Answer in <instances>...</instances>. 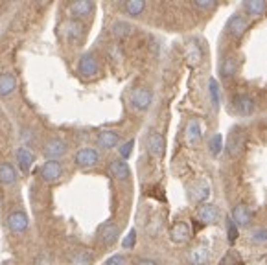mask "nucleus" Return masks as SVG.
<instances>
[{
  "instance_id": "1",
  "label": "nucleus",
  "mask_w": 267,
  "mask_h": 265,
  "mask_svg": "<svg viewBox=\"0 0 267 265\" xmlns=\"http://www.w3.org/2000/svg\"><path fill=\"white\" fill-rule=\"evenodd\" d=\"M151 92L146 89V87H137L135 91L131 92V96H129V102L131 105L135 107V109L138 110H146L148 107L151 105Z\"/></svg>"
},
{
  "instance_id": "2",
  "label": "nucleus",
  "mask_w": 267,
  "mask_h": 265,
  "mask_svg": "<svg viewBox=\"0 0 267 265\" xmlns=\"http://www.w3.org/2000/svg\"><path fill=\"white\" fill-rule=\"evenodd\" d=\"M100 160V155L96 149L92 148H83L76 153V164L79 168H94Z\"/></svg>"
},
{
  "instance_id": "3",
  "label": "nucleus",
  "mask_w": 267,
  "mask_h": 265,
  "mask_svg": "<svg viewBox=\"0 0 267 265\" xmlns=\"http://www.w3.org/2000/svg\"><path fill=\"white\" fill-rule=\"evenodd\" d=\"M78 72L83 76V78H92V76H96V72H98V61L96 57L92 55V53H85L79 57V63H78Z\"/></svg>"
},
{
  "instance_id": "4",
  "label": "nucleus",
  "mask_w": 267,
  "mask_h": 265,
  "mask_svg": "<svg viewBox=\"0 0 267 265\" xmlns=\"http://www.w3.org/2000/svg\"><path fill=\"white\" fill-rule=\"evenodd\" d=\"M228 30V33L230 35H234V37H241L243 35V32L249 28V19L245 17V15L241 13H234L230 19H228L227 26H225Z\"/></svg>"
},
{
  "instance_id": "5",
  "label": "nucleus",
  "mask_w": 267,
  "mask_h": 265,
  "mask_svg": "<svg viewBox=\"0 0 267 265\" xmlns=\"http://www.w3.org/2000/svg\"><path fill=\"white\" fill-rule=\"evenodd\" d=\"M243 131L240 129V127H234V129L228 133L227 136V153L230 157H236L238 153L241 151V148H243Z\"/></svg>"
},
{
  "instance_id": "6",
  "label": "nucleus",
  "mask_w": 267,
  "mask_h": 265,
  "mask_svg": "<svg viewBox=\"0 0 267 265\" xmlns=\"http://www.w3.org/2000/svg\"><path fill=\"white\" fill-rule=\"evenodd\" d=\"M232 105H234V110L240 114V116H249L254 112V100L247 94H238V96L232 100Z\"/></svg>"
},
{
  "instance_id": "7",
  "label": "nucleus",
  "mask_w": 267,
  "mask_h": 265,
  "mask_svg": "<svg viewBox=\"0 0 267 265\" xmlns=\"http://www.w3.org/2000/svg\"><path fill=\"white\" fill-rule=\"evenodd\" d=\"M66 151V144L61 140V138H50L48 142L45 144V155L50 159V160H57L59 157H63Z\"/></svg>"
},
{
  "instance_id": "8",
  "label": "nucleus",
  "mask_w": 267,
  "mask_h": 265,
  "mask_svg": "<svg viewBox=\"0 0 267 265\" xmlns=\"http://www.w3.org/2000/svg\"><path fill=\"white\" fill-rule=\"evenodd\" d=\"M197 219L203 225H212L219 219V210L214 205H201L197 208Z\"/></svg>"
},
{
  "instance_id": "9",
  "label": "nucleus",
  "mask_w": 267,
  "mask_h": 265,
  "mask_svg": "<svg viewBox=\"0 0 267 265\" xmlns=\"http://www.w3.org/2000/svg\"><path fill=\"white\" fill-rule=\"evenodd\" d=\"M190 234H192L190 226L184 221H177L175 225H171V228H169V238L175 243H186L190 239Z\"/></svg>"
},
{
  "instance_id": "10",
  "label": "nucleus",
  "mask_w": 267,
  "mask_h": 265,
  "mask_svg": "<svg viewBox=\"0 0 267 265\" xmlns=\"http://www.w3.org/2000/svg\"><path fill=\"white\" fill-rule=\"evenodd\" d=\"M63 169H61V164L57 160H48L43 164L41 168V177L45 179L46 182H55L61 177Z\"/></svg>"
},
{
  "instance_id": "11",
  "label": "nucleus",
  "mask_w": 267,
  "mask_h": 265,
  "mask_svg": "<svg viewBox=\"0 0 267 265\" xmlns=\"http://www.w3.org/2000/svg\"><path fill=\"white\" fill-rule=\"evenodd\" d=\"M7 226L11 232H24L28 228V217L26 213L22 212H13L7 215Z\"/></svg>"
},
{
  "instance_id": "12",
  "label": "nucleus",
  "mask_w": 267,
  "mask_h": 265,
  "mask_svg": "<svg viewBox=\"0 0 267 265\" xmlns=\"http://www.w3.org/2000/svg\"><path fill=\"white\" fill-rule=\"evenodd\" d=\"M164 149H166V142L160 133H151L148 136V151H150L153 157H162Z\"/></svg>"
},
{
  "instance_id": "13",
  "label": "nucleus",
  "mask_w": 267,
  "mask_h": 265,
  "mask_svg": "<svg viewBox=\"0 0 267 265\" xmlns=\"http://www.w3.org/2000/svg\"><path fill=\"white\" fill-rule=\"evenodd\" d=\"M118 234H120V230H118V226L114 225V223H105V225L100 228V241H102L104 245H112V243L116 241Z\"/></svg>"
},
{
  "instance_id": "14",
  "label": "nucleus",
  "mask_w": 267,
  "mask_h": 265,
  "mask_svg": "<svg viewBox=\"0 0 267 265\" xmlns=\"http://www.w3.org/2000/svg\"><path fill=\"white\" fill-rule=\"evenodd\" d=\"M232 221H234L238 226H249L251 221H253V213L245 205H238L232 212Z\"/></svg>"
},
{
  "instance_id": "15",
  "label": "nucleus",
  "mask_w": 267,
  "mask_h": 265,
  "mask_svg": "<svg viewBox=\"0 0 267 265\" xmlns=\"http://www.w3.org/2000/svg\"><path fill=\"white\" fill-rule=\"evenodd\" d=\"M209 256H210V252H209V247L207 245H197L194 247L192 251H190V264L192 265H205L207 262H209Z\"/></svg>"
},
{
  "instance_id": "16",
  "label": "nucleus",
  "mask_w": 267,
  "mask_h": 265,
  "mask_svg": "<svg viewBox=\"0 0 267 265\" xmlns=\"http://www.w3.org/2000/svg\"><path fill=\"white\" fill-rule=\"evenodd\" d=\"M33 160H35V157H33V153L30 149L19 148V151H17V162H19V166L22 171H30Z\"/></svg>"
},
{
  "instance_id": "17",
  "label": "nucleus",
  "mask_w": 267,
  "mask_h": 265,
  "mask_svg": "<svg viewBox=\"0 0 267 265\" xmlns=\"http://www.w3.org/2000/svg\"><path fill=\"white\" fill-rule=\"evenodd\" d=\"M94 11V4L92 2H87V0H79V2H74L70 4V13L76 15V17H87Z\"/></svg>"
},
{
  "instance_id": "18",
  "label": "nucleus",
  "mask_w": 267,
  "mask_h": 265,
  "mask_svg": "<svg viewBox=\"0 0 267 265\" xmlns=\"http://www.w3.org/2000/svg\"><path fill=\"white\" fill-rule=\"evenodd\" d=\"M109 169H111V173L120 179V181H125V179H129V166L125 164V160H112L109 164Z\"/></svg>"
},
{
  "instance_id": "19",
  "label": "nucleus",
  "mask_w": 267,
  "mask_h": 265,
  "mask_svg": "<svg viewBox=\"0 0 267 265\" xmlns=\"http://www.w3.org/2000/svg\"><path fill=\"white\" fill-rule=\"evenodd\" d=\"M17 181V171L11 164H7V162H2L0 164V182L2 184H13Z\"/></svg>"
},
{
  "instance_id": "20",
  "label": "nucleus",
  "mask_w": 267,
  "mask_h": 265,
  "mask_svg": "<svg viewBox=\"0 0 267 265\" xmlns=\"http://www.w3.org/2000/svg\"><path fill=\"white\" fill-rule=\"evenodd\" d=\"M118 140H120V136H118V133H114V131H102L98 135V142L104 149L114 148L118 144Z\"/></svg>"
},
{
  "instance_id": "21",
  "label": "nucleus",
  "mask_w": 267,
  "mask_h": 265,
  "mask_svg": "<svg viewBox=\"0 0 267 265\" xmlns=\"http://www.w3.org/2000/svg\"><path fill=\"white\" fill-rule=\"evenodd\" d=\"M243 7L251 17H260L267 9V4L264 0H247V2H243Z\"/></svg>"
},
{
  "instance_id": "22",
  "label": "nucleus",
  "mask_w": 267,
  "mask_h": 265,
  "mask_svg": "<svg viewBox=\"0 0 267 265\" xmlns=\"http://www.w3.org/2000/svg\"><path fill=\"white\" fill-rule=\"evenodd\" d=\"M63 32H65L66 39H79L81 32H83V26L79 24L78 20H66L63 24Z\"/></svg>"
},
{
  "instance_id": "23",
  "label": "nucleus",
  "mask_w": 267,
  "mask_h": 265,
  "mask_svg": "<svg viewBox=\"0 0 267 265\" xmlns=\"http://www.w3.org/2000/svg\"><path fill=\"white\" fill-rule=\"evenodd\" d=\"M17 87V81H15L13 74H2L0 76V96H7L11 94Z\"/></svg>"
},
{
  "instance_id": "24",
  "label": "nucleus",
  "mask_w": 267,
  "mask_h": 265,
  "mask_svg": "<svg viewBox=\"0 0 267 265\" xmlns=\"http://www.w3.org/2000/svg\"><path fill=\"white\" fill-rule=\"evenodd\" d=\"M199 138H201V125H199L197 120H192L186 125V140L190 144H196Z\"/></svg>"
},
{
  "instance_id": "25",
  "label": "nucleus",
  "mask_w": 267,
  "mask_h": 265,
  "mask_svg": "<svg viewBox=\"0 0 267 265\" xmlns=\"http://www.w3.org/2000/svg\"><path fill=\"white\" fill-rule=\"evenodd\" d=\"M111 32L112 35H116V37H127V35H131V32H133V26H131L129 22H125V20H116L111 26Z\"/></svg>"
},
{
  "instance_id": "26",
  "label": "nucleus",
  "mask_w": 267,
  "mask_h": 265,
  "mask_svg": "<svg viewBox=\"0 0 267 265\" xmlns=\"http://www.w3.org/2000/svg\"><path fill=\"white\" fill-rule=\"evenodd\" d=\"M94 256L89 251H78L74 252V256L70 258V265H91Z\"/></svg>"
},
{
  "instance_id": "27",
  "label": "nucleus",
  "mask_w": 267,
  "mask_h": 265,
  "mask_svg": "<svg viewBox=\"0 0 267 265\" xmlns=\"http://www.w3.org/2000/svg\"><path fill=\"white\" fill-rule=\"evenodd\" d=\"M238 70V65H236V59H225L221 65H219V74H221L223 78H232Z\"/></svg>"
},
{
  "instance_id": "28",
  "label": "nucleus",
  "mask_w": 267,
  "mask_h": 265,
  "mask_svg": "<svg viewBox=\"0 0 267 265\" xmlns=\"http://www.w3.org/2000/svg\"><path fill=\"white\" fill-rule=\"evenodd\" d=\"M209 94H210V104L214 107V110L219 109V85L215 79L209 81Z\"/></svg>"
},
{
  "instance_id": "29",
  "label": "nucleus",
  "mask_w": 267,
  "mask_h": 265,
  "mask_svg": "<svg viewBox=\"0 0 267 265\" xmlns=\"http://www.w3.org/2000/svg\"><path fill=\"white\" fill-rule=\"evenodd\" d=\"M125 11L129 15H140L144 11V7H146V4H144L142 0H131V2H125Z\"/></svg>"
},
{
  "instance_id": "30",
  "label": "nucleus",
  "mask_w": 267,
  "mask_h": 265,
  "mask_svg": "<svg viewBox=\"0 0 267 265\" xmlns=\"http://www.w3.org/2000/svg\"><path fill=\"white\" fill-rule=\"evenodd\" d=\"M209 148H210V153H212V155H219V153H221L223 136L219 135V133L212 135V138H210V142H209Z\"/></svg>"
},
{
  "instance_id": "31",
  "label": "nucleus",
  "mask_w": 267,
  "mask_h": 265,
  "mask_svg": "<svg viewBox=\"0 0 267 265\" xmlns=\"http://www.w3.org/2000/svg\"><path fill=\"white\" fill-rule=\"evenodd\" d=\"M210 195V186L207 181H201L196 186V194H194V199L196 201H205Z\"/></svg>"
},
{
  "instance_id": "32",
  "label": "nucleus",
  "mask_w": 267,
  "mask_h": 265,
  "mask_svg": "<svg viewBox=\"0 0 267 265\" xmlns=\"http://www.w3.org/2000/svg\"><path fill=\"white\" fill-rule=\"evenodd\" d=\"M251 241L256 243V245H264L267 243V230L266 228H256L251 232Z\"/></svg>"
},
{
  "instance_id": "33",
  "label": "nucleus",
  "mask_w": 267,
  "mask_h": 265,
  "mask_svg": "<svg viewBox=\"0 0 267 265\" xmlns=\"http://www.w3.org/2000/svg\"><path fill=\"white\" fill-rule=\"evenodd\" d=\"M227 236L230 243H234L238 239V228H236V223L232 221V217H227Z\"/></svg>"
},
{
  "instance_id": "34",
  "label": "nucleus",
  "mask_w": 267,
  "mask_h": 265,
  "mask_svg": "<svg viewBox=\"0 0 267 265\" xmlns=\"http://www.w3.org/2000/svg\"><path fill=\"white\" fill-rule=\"evenodd\" d=\"M221 265H243V262H241L240 256H238V254H236L234 251H228L227 256L223 258Z\"/></svg>"
},
{
  "instance_id": "35",
  "label": "nucleus",
  "mask_w": 267,
  "mask_h": 265,
  "mask_svg": "<svg viewBox=\"0 0 267 265\" xmlns=\"http://www.w3.org/2000/svg\"><path fill=\"white\" fill-rule=\"evenodd\" d=\"M135 241H137V230L131 228L129 234H127L124 238V241H122V245H124V249H133V247H135Z\"/></svg>"
},
{
  "instance_id": "36",
  "label": "nucleus",
  "mask_w": 267,
  "mask_h": 265,
  "mask_svg": "<svg viewBox=\"0 0 267 265\" xmlns=\"http://www.w3.org/2000/svg\"><path fill=\"white\" fill-rule=\"evenodd\" d=\"M133 146H135V140H129V142L122 144V148H120V157H122V160L129 159L131 151H133Z\"/></svg>"
},
{
  "instance_id": "37",
  "label": "nucleus",
  "mask_w": 267,
  "mask_h": 265,
  "mask_svg": "<svg viewBox=\"0 0 267 265\" xmlns=\"http://www.w3.org/2000/svg\"><path fill=\"white\" fill-rule=\"evenodd\" d=\"M105 265H127V260L122 254H114V256H111V258L105 262Z\"/></svg>"
},
{
  "instance_id": "38",
  "label": "nucleus",
  "mask_w": 267,
  "mask_h": 265,
  "mask_svg": "<svg viewBox=\"0 0 267 265\" xmlns=\"http://www.w3.org/2000/svg\"><path fill=\"white\" fill-rule=\"evenodd\" d=\"M194 6L199 7V9H210V7H214V2H210V0H196Z\"/></svg>"
},
{
  "instance_id": "39",
  "label": "nucleus",
  "mask_w": 267,
  "mask_h": 265,
  "mask_svg": "<svg viewBox=\"0 0 267 265\" xmlns=\"http://www.w3.org/2000/svg\"><path fill=\"white\" fill-rule=\"evenodd\" d=\"M22 142H26V148L32 144V140H33V135H32V131H26V129H22Z\"/></svg>"
},
{
  "instance_id": "40",
  "label": "nucleus",
  "mask_w": 267,
  "mask_h": 265,
  "mask_svg": "<svg viewBox=\"0 0 267 265\" xmlns=\"http://www.w3.org/2000/svg\"><path fill=\"white\" fill-rule=\"evenodd\" d=\"M137 265H157V264L153 262V260H140Z\"/></svg>"
}]
</instances>
